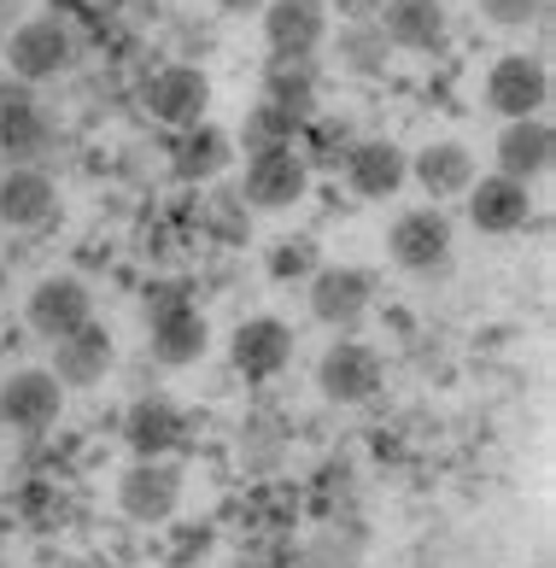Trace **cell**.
I'll list each match as a JSON object with an SVG mask.
<instances>
[{"mask_svg":"<svg viewBox=\"0 0 556 568\" xmlns=\"http://www.w3.org/2000/svg\"><path fill=\"white\" fill-rule=\"evenodd\" d=\"M71 59H77V30L59 12L24 18V24L7 36V71L18 82H48L59 71H71Z\"/></svg>","mask_w":556,"mask_h":568,"instance_id":"obj_1","label":"cell"},{"mask_svg":"<svg viewBox=\"0 0 556 568\" xmlns=\"http://www.w3.org/2000/svg\"><path fill=\"white\" fill-rule=\"evenodd\" d=\"M234 194L246 200V212H293V205L311 194V164L299 159V146L246 153V176Z\"/></svg>","mask_w":556,"mask_h":568,"instance_id":"obj_2","label":"cell"},{"mask_svg":"<svg viewBox=\"0 0 556 568\" xmlns=\"http://www.w3.org/2000/svg\"><path fill=\"white\" fill-rule=\"evenodd\" d=\"M182 504V469L170 457H135L130 469L118 480V510L130 521H146V528H159V521L176 516Z\"/></svg>","mask_w":556,"mask_h":568,"instance_id":"obj_3","label":"cell"},{"mask_svg":"<svg viewBox=\"0 0 556 568\" xmlns=\"http://www.w3.org/2000/svg\"><path fill=\"white\" fill-rule=\"evenodd\" d=\"M311 287V317L328 323V328H357L363 317H370L375 305V276L357 264H316V276L305 282Z\"/></svg>","mask_w":556,"mask_h":568,"instance_id":"obj_4","label":"cell"},{"mask_svg":"<svg viewBox=\"0 0 556 568\" xmlns=\"http://www.w3.org/2000/svg\"><path fill=\"white\" fill-rule=\"evenodd\" d=\"M387 258L398 270H411V276H434V270H445V258H452V217H445L439 205L404 212L387 229Z\"/></svg>","mask_w":556,"mask_h":568,"instance_id":"obj_5","label":"cell"},{"mask_svg":"<svg viewBox=\"0 0 556 568\" xmlns=\"http://www.w3.org/2000/svg\"><path fill=\"white\" fill-rule=\"evenodd\" d=\"M486 112H498L504 123L509 118H539L545 112V100H550V71H545V59H533V53H504L498 65L486 71Z\"/></svg>","mask_w":556,"mask_h":568,"instance_id":"obj_6","label":"cell"},{"mask_svg":"<svg viewBox=\"0 0 556 568\" xmlns=\"http://www.w3.org/2000/svg\"><path fill=\"white\" fill-rule=\"evenodd\" d=\"M381 382H387V364H381L375 346L363 341H334L323 352V364H316V387H323V398H334V405H363V398H375Z\"/></svg>","mask_w":556,"mask_h":568,"instance_id":"obj_7","label":"cell"},{"mask_svg":"<svg viewBox=\"0 0 556 568\" xmlns=\"http://www.w3.org/2000/svg\"><path fill=\"white\" fill-rule=\"evenodd\" d=\"M340 171H346V187L357 200H393L411 182V153L387 135H357L352 153L340 159Z\"/></svg>","mask_w":556,"mask_h":568,"instance_id":"obj_8","label":"cell"},{"mask_svg":"<svg viewBox=\"0 0 556 568\" xmlns=\"http://www.w3.org/2000/svg\"><path fill=\"white\" fill-rule=\"evenodd\" d=\"M65 410V387L53 382V369H18L0 382V423L18 434H48Z\"/></svg>","mask_w":556,"mask_h":568,"instance_id":"obj_9","label":"cell"},{"mask_svg":"<svg viewBox=\"0 0 556 568\" xmlns=\"http://www.w3.org/2000/svg\"><path fill=\"white\" fill-rule=\"evenodd\" d=\"M205 106H211V77L200 65H188V59H176V65L146 77V112H153L159 123H170V130L200 123Z\"/></svg>","mask_w":556,"mask_h":568,"instance_id":"obj_10","label":"cell"},{"mask_svg":"<svg viewBox=\"0 0 556 568\" xmlns=\"http://www.w3.org/2000/svg\"><path fill=\"white\" fill-rule=\"evenodd\" d=\"M259 89H264L270 106L293 112L299 123H311L316 100H323V59H316V53H270Z\"/></svg>","mask_w":556,"mask_h":568,"instance_id":"obj_11","label":"cell"},{"mask_svg":"<svg viewBox=\"0 0 556 568\" xmlns=\"http://www.w3.org/2000/svg\"><path fill=\"white\" fill-rule=\"evenodd\" d=\"M229 364L246 382H275L293 364V328L282 317H246L229 341Z\"/></svg>","mask_w":556,"mask_h":568,"instance_id":"obj_12","label":"cell"},{"mask_svg":"<svg viewBox=\"0 0 556 568\" xmlns=\"http://www.w3.org/2000/svg\"><path fill=\"white\" fill-rule=\"evenodd\" d=\"M112 364H118V346L94 317L53 341V382L59 387H100L112 375Z\"/></svg>","mask_w":556,"mask_h":568,"instance_id":"obj_13","label":"cell"},{"mask_svg":"<svg viewBox=\"0 0 556 568\" xmlns=\"http://www.w3.org/2000/svg\"><path fill=\"white\" fill-rule=\"evenodd\" d=\"M375 24L393 41V53H439L445 36H452L445 0H387V7L375 12Z\"/></svg>","mask_w":556,"mask_h":568,"instance_id":"obj_14","label":"cell"},{"mask_svg":"<svg viewBox=\"0 0 556 568\" xmlns=\"http://www.w3.org/2000/svg\"><path fill=\"white\" fill-rule=\"evenodd\" d=\"M30 328L41 334V341H59V334H71L94 317V293L82 287L77 276H48L30 287V305H24Z\"/></svg>","mask_w":556,"mask_h":568,"instance_id":"obj_15","label":"cell"},{"mask_svg":"<svg viewBox=\"0 0 556 568\" xmlns=\"http://www.w3.org/2000/svg\"><path fill=\"white\" fill-rule=\"evenodd\" d=\"M527 217H533L527 182H509L498 171L468 182V223H475L481 235H516V229H527Z\"/></svg>","mask_w":556,"mask_h":568,"instance_id":"obj_16","label":"cell"},{"mask_svg":"<svg viewBox=\"0 0 556 568\" xmlns=\"http://www.w3.org/2000/svg\"><path fill=\"white\" fill-rule=\"evenodd\" d=\"M59 217V187L41 164H12L0 176V223L7 229H48Z\"/></svg>","mask_w":556,"mask_h":568,"instance_id":"obj_17","label":"cell"},{"mask_svg":"<svg viewBox=\"0 0 556 568\" xmlns=\"http://www.w3.org/2000/svg\"><path fill=\"white\" fill-rule=\"evenodd\" d=\"M270 53H323L328 48V7L323 0H270L259 12Z\"/></svg>","mask_w":556,"mask_h":568,"instance_id":"obj_18","label":"cell"},{"mask_svg":"<svg viewBox=\"0 0 556 568\" xmlns=\"http://www.w3.org/2000/svg\"><path fill=\"white\" fill-rule=\"evenodd\" d=\"M164 146H170V176L176 182H211V176H223L229 159H234V135L218 130V123H205V118L176 130Z\"/></svg>","mask_w":556,"mask_h":568,"instance_id":"obj_19","label":"cell"},{"mask_svg":"<svg viewBox=\"0 0 556 568\" xmlns=\"http://www.w3.org/2000/svg\"><path fill=\"white\" fill-rule=\"evenodd\" d=\"M475 153H468L463 141H427L422 153L411 159V182L427 194V205H439V200H457L468 194V182H475Z\"/></svg>","mask_w":556,"mask_h":568,"instance_id":"obj_20","label":"cell"},{"mask_svg":"<svg viewBox=\"0 0 556 568\" xmlns=\"http://www.w3.org/2000/svg\"><path fill=\"white\" fill-rule=\"evenodd\" d=\"M146 346H153L159 364L182 369V364H200V357H205V346H211V328H205L200 311L182 300V305L153 311V317H146Z\"/></svg>","mask_w":556,"mask_h":568,"instance_id":"obj_21","label":"cell"},{"mask_svg":"<svg viewBox=\"0 0 556 568\" xmlns=\"http://www.w3.org/2000/svg\"><path fill=\"white\" fill-rule=\"evenodd\" d=\"M550 153H556V135L545 118H509L498 130V176L509 182H539L550 171Z\"/></svg>","mask_w":556,"mask_h":568,"instance_id":"obj_22","label":"cell"},{"mask_svg":"<svg viewBox=\"0 0 556 568\" xmlns=\"http://www.w3.org/2000/svg\"><path fill=\"white\" fill-rule=\"evenodd\" d=\"M182 434H188V416L170 405V398H135L130 416H123V446H130L135 457H170L182 446Z\"/></svg>","mask_w":556,"mask_h":568,"instance_id":"obj_23","label":"cell"},{"mask_svg":"<svg viewBox=\"0 0 556 568\" xmlns=\"http://www.w3.org/2000/svg\"><path fill=\"white\" fill-rule=\"evenodd\" d=\"M0 153H7L12 164H41L59 153V118L41 112L36 100L30 106H18L12 118H0Z\"/></svg>","mask_w":556,"mask_h":568,"instance_id":"obj_24","label":"cell"},{"mask_svg":"<svg viewBox=\"0 0 556 568\" xmlns=\"http://www.w3.org/2000/svg\"><path fill=\"white\" fill-rule=\"evenodd\" d=\"M334 59H340V71L346 77H381L387 71V59H393V41L381 36L375 18H346L334 36Z\"/></svg>","mask_w":556,"mask_h":568,"instance_id":"obj_25","label":"cell"},{"mask_svg":"<svg viewBox=\"0 0 556 568\" xmlns=\"http://www.w3.org/2000/svg\"><path fill=\"white\" fill-rule=\"evenodd\" d=\"M299 130H305V123H299L293 112H282V106H270V100H259V106H246L241 130H234V146H246V153H275V146H293Z\"/></svg>","mask_w":556,"mask_h":568,"instance_id":"obj_26","label":"cell"},{"mask_svg":"<svg viewBox=\"0 0 556 568\" xmlns=\"http://www.w3.org/2000/svg\"><path fill=\"white\" fill-rule=\"evenodd\" d=\"M299 135H305L299 159H305L311 176H316V171H340V159H346L352 141H357V123H352V118H311Z\"/></svg>","mask_w":556,"mask_h":568,"instance_id":"obj_27","label":"cell"},{"mask_svg":"<svg viewBox=\"0 0 556 568\" xmlns=\"http://www.w3.org/2000/svg\"><path fill=\"white\" fill-rule=\"evenodd\" d=\"M316 264H323V252H316V235L275 241V246H270V258H264L270 282H282V287H293V282H311V276H316Z\"/></svg>","mask_w":556,"mask_h":568,"instance_id":"obj_28","label":"cell"},{"mask_svg":"<svg viewBox=\"0 0 556 568\" xmlns=\"http://www.w3.org/2000/svg\"><path fill=\"white\" fill-rule=\"evenodd\" d=\"M550 12V0H481V18L498 30H527Z\"/></svg>","mask_w":556,"mask_h":568,"instance_id":"obj_29","label":"cell"},{"mask_svg":"<svg viewBox=\"0 0 556 568\" xmlns=\"http://www.w3.org/2000/svg\"><path fill=\"white\" fill-rule=\"evenodd\" d=\"M211 223H218V241H246V235H252V212H246L241 194H229V205H223Z\"/></svg>","mask_w":556,"mask_h":568,"instance_id":"obj_30","label":"cell"},{"mask_svg":"<svg viewBox=\"0 0 556 568\" xmlns=\"http://www.w3.org/2000/svg\"><path fill=\"white\" fill-rule=\"evenodd\" d=\"M30 82H18V77H0V118H12L18 106H30Z\"/></svg>","mask_w":556,"mask_h":568,"instance_id":"obj_31","label":"cell"},{"mask_svg":"<svg viewBox=\"0 0 556 568\" xmlns=\"http://www.w3.org/2000/svg\"><path fill=\"white\" fill-rule=\"evenodd\" d=\"M323 7H334L340 18H375L381 7H387V0H323Z\"/></svg>","mask_w":556,"mask_h":568,"instance_id":"obj_32","label":"cell"},{"mask_svg":"<svg viewBox=\"0 0 556 568\" xmlns=\"http://www.w3.org/2000/svg\"><path fill=\"white\" fill-rule=\"evenodd\" d=\"M24 7H30V0H0V41L24 24Z\"/></svg>","mask_w":556,"mask_h":568,"instance_id":"obj_33","label":"cell"},{"mask_svg":"<svg viewBox=\"0 0 556 568\" xmlns=\"http://www.w3.org/2000/svg\"><path fill=\"white\" fill-rule=\"evenodd\" d=\"M264 7H270V0H218L223 18H259Z\"/></svg>","mask_w":556,"mask_h":568,"instance_id":"obj_34","label":"cell"},{"mask_svg":"<svg viewBox=\"0 0 556 568\" xmlns=\"http://www.w3.org/2000/svg\"><path fill=\"white\" fill-rule=\"evenodd\" d=\"M94 7H100V12H130L135 0H94Z\"/></svg>","mask_w":556,"mask_h":568,"instance_id":"obj_35","label":"cell"},{"mask_svg":"<svg viewBox=\"0 0 556 568\" xmlns=\"http://www.w3.org/2000/svg\"><path fill=\"white\" fill-rule=\"evenodd\" d=\"M0 545H7V528H0Z\"/></svg>","mask_w":556,"mask_h":568,"instance_id":"obj_36","label":"cell"}]
</instances>
